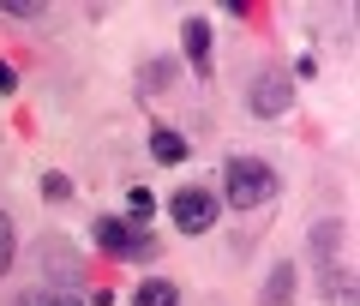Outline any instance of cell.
<instances>
[{
	"label": "cell",
	"instance_id": "cell-7",
	"mask_svg": "<svg viewBox=\"0 0 360 306\" xmlns=\"http://www.w3.org/2000/svg\"><path fill=\"white\" fill-rule=\"evenodd\" d=\"M132 306H180V288L174 282H139V294H132Z\"/></svg>",
	"mask_w": 360,
	"mask_h": 306
},
{
	"label": "cell",
	"instance_id": "cell-6",
	"mask_svg": "<svg viewBox=\"0 0 360 306\" xmlns=\"http://www.w3.org/2000/svg\"><path fill=\"white\" fill-rule=\"evenodd\" d=\"M150 151H156V162H168V168L186 162V139H180L174 127H156V132H150Z\"/></svg>",
	"mask_w": 360,
	"mask_h": 306
},
{
	"label": "cell",
	"instance_id": "cell-3",
	"mask_svg": "<svg viewBox=\"0 0 360 306\" xmlns=\"http://www.w3.org/2000/svg\"><path fill=\"white\" fill-rule=\"evenodd\" d=\"M96 246H103L108 258H150V234L139 229V222H127V217H96Z\"/></svg>",
	"mask_w": 360,
	"mask_h": 306
},
{
	"label": "cell",
	"instance_id": "cell-5",
	"mask_svg": "<svg viewBox=\"0 0 360 306\" xmlns=\"http://www.w3.org/2000/svg\"><path fill=\"white\" fill-rule=\"evenodd\" d=\"M180 49H186V60H193L198 72H210V25L205 18H186V25H180Z\"/></svg>",
	"mask_w": 360,
	"mask_h": 306
},
{
	"label": "cell",
	"instance_id": "cell-13",
	"mask_svg": "<svg viewBox=\"0 0 360 306\" xmlns=\"http://www.w3.org/2000/svg\"><path fill=\"white\" fill-rule=\"evenodd\" d=\"M42 198H54V204L72 198V180H66V174H42Z\"/></svg>",
	"mask_w": 360,
	"mask_h": 306
},
{
	"label": "cell",
	"instance_id": "cell-4",
	"mask_svg": "<svg viewBox=\"0 0 360 306\" xmlns=\"http://www.w3.org/2000/svg\"><path fill=\"white\" fill-rule=\"evenodd\" d=\"M288 96H295L288 72H258V84H252V115H264V120L288 115Z\"/></svg>",
	"mask_w": 360,
	"mask_h": 306
},
{
	"label": "cell",
	"instance_id": "cell-2",
	"mask_svg": "<svg viewBox=\"0 0 360 306\" xmlns=\"http://www.w3.org/2000/svg\"><path fill=\"white\" fill-rule=\"evenodd\" d=\"M217 210H222V204H217L210 186H180L174 198H168V217H174L180 234H205L210 222H217Z\"/></svg>",
	"mask_w": 360,
	"mask_h": 306
},
{
	"label": "cell",
	"instance_id": "cell-11",
	"mask_svg": "<svg viewBox=\"0 0 360 306\" xmlns=\"http://www.w3.org/2000/svg\"><path fill=\"white\" fill-rule=\"evenodd\" d=\"M13 253H18V234H13V217L0 210V276L13 270Z\"/></svg>",
	"mask_w": 360,
	"mask_h": 306
},
{
	"label": "cell",
	"instance_id": "cell-14",
	"mask_svg": "<svg viewBox=\"0 0 360 306\" xmlns=\"http://www.w3.org/2000/svg\"><path fill=\"white\" fill-rule=\"evenodd\" d=\"M18 84V72H13V66H6V60H0V96H6V90H13Z\"/></svg>",
	"mask_w": 360,
	"mask_h": 306
},
{
	"label": "cell",
	"instance_id": "cell-9",
	"mask_svg": "<svg viewBox=\"0 0 360 306\" xmlns=\"http://www.w3.org/2000/svg\"><path fill=\"white\" fill-rule=\"evenodd\" d=\"M18 306H90L84 294H66V288H37V294H25Z\"/></svg>",
	"mask_w": 360,
	"mask_h": 306
},
{
	"label": "cell",
	"instance_id": "cell-10",
	"mask_svg": "<svg viewBox=\"0 0 360 306\" xmlns=\"http://www.w3.org/2000/svg\"><path fill=\"white\" fill-rule=\"evenodd\" d=\"M127 210H132L127 222H139V229H150V217H156V198H150V192H144V186H132V198H127Z\"/></svg>",
	"mask_w": 360,
	"mask_h": 306
},
{
	"label": "cell",
	"instance_id": "cell-8",
	"mask_svg": "<svg viewBox=\"0 0 360 306\" xmlns=\"http://www.w3.org/2000/svg\"><path fill=\"white\" fill-rule=\"evenodd\" d=\"M283 300H295V270L276 264L270 270V288H264V306H283Z\"/></svg>",
	"mask_w": 360,
	"mask_h": 306
},
{
	"label": "cell",
	"instance_id": "cell-1",
	"mask_svg": "<svg viewBox=\"0 0 360 306\" xmlns=\"http://www.w3.org/2000/svg\"><path fill=\"white\" fill-rule=\"evenodd\" d=\"M276 168L258 162V156H229V168H222V198L234 204V210H258V204L276 198Z\"/></svg>",
	"mask_w": 360,
	"mask_h": 306
},
{
	"label": "cell",
	"instance_id": "cell-12",
	"mask_svg": "<svg viewBox=\"0 0 360 306\" xmlns=\"http://www.w3.org/2000/svg\"><path fill=\"white\" fill-rule=\"evenodd\" d=\"M324 294H330V306H354V276H348V270H342V276H330V282H324Z\"/></svg>",
	"mask_w": 360,
	"mask_h": 306
}]
</instances>
